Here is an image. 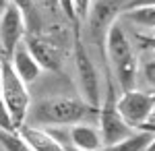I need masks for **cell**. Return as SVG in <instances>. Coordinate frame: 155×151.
Returning <instances> with one entry per match:
<instances>
[{
  "mask_svg": "<svg viewBox=\"0 0 155 151\" xmlns=\"http://www.w3.org/2000/svg\"><path fill=\"white\" fill-rule=\"evenodd\" d=\"M104 54L112 66L114 79L120 85V89L122 91L134 89L139 81V62H137V54L132 50L128 35L118 21H114L112 27L107 29L106 42H104Z\"/></svg>",
  "mask_w": 155,
  "mask_h": 151,
  "instance_id": "6da1fadb",
  "label": "cell"
},
{
  "mask_svg": "<svg viewBox=\"0 0 155 151\" xmlns=\"http://www.w3.org/2000/svg\"><path fill=\"white\" fill-rule=\"evenodd\" d=\"M33 124H50V126H71L79 122H91L97 118V108H91L87 102L74 97H50L44 99L27 112Z\"/></svg>",
  "mask_w": 155,
  "mask_h": 151,
  "instance_id": "7a4b0ae2",
  "label": "cell"
},
{
  "mask_svg": "<svg viewBox=\"0 0 155 151\" xmlns=\"http://www.w3.org/2000/svg\"><path fill=\"white\" fill-rule=\"evenodd\" d=\"M0 97L6 104L15 128L25 124L27 112L31 108V97H29L27 83H23L17 77L8 58H0Z\"/></svg>",
  "mask_w": 155,
  "mask_h": 151,
  "instance_id": "3957f363",
  "label": "cell"
},
{
  "mask_svg": "<svg viewBox=\"0 0 155 151\" xmlns=\"http://www.w3.org/2000/svg\"><path fill=\"white\" fill-rule=\"evenodd\" d=\"M97 120H99V135H101L104 145H112L116 141L126 139L128 135H132L137 130L120 116L118 108H116V93H114L112 83L107 85V93L101 97V104L97 108Z\"/></svg>",
  "mask_w": 155,
  "mask_h": 151,
  "instance_id": "277c9868",
  "label": "cell"
},
{
  "mask_svg": "<svg viewBox=\"0 0 155 151\" xmlns=\"http://www.w3.org/2000/svg\"><path fill=\"white\" fill-rule=\"evenodd\" d=\"M74 66H77V75H79V87L83 93V102H87L91 108H99L101 97H104L99 72H97L95 62L89 56L81 37L74 39Z\"/></svg>",
  "mask_w": 155,
  "mask_h": 151,
  "instance_id": "5b68a950",
  "label": "cell"
},
{
  "mask_svg": "<svg viewBox=\"0 0 155 151\" xmlns=\"http://www.w3.org/2000/svg\"><path fill=\"white\" fill-rule=\"evenodd\" d=\"M128 0H95L91 2L89 12H87V31H89V39L95 44L101 52H104V42H106V33L116 21L120 11H124Z\"/></svg>",
  "mask_w": 155,
  "mask_h": 151,
  "instance_id": "8992f818",
  "label": "cell"
},
{
  "mask_svg": "<svg viewBox=\"0 0 155 151\" xmlns=\"http://www.w3.org/2000/svg\"><path fill=\"white\" fill-rule=\"evenodd\" d=\"M116 108H118L120 116L124 118L132 128H139L153 114L155 93L141 91L137 87L134 89H128V91H122V95L116 99Z\"/></svg>",
  "mask_w": 155,
  "mask_h": 151,
  "instance_id": "52a82bcc",
  "label": "cell"
},
{
  "mask_svg": "<svg viewBox=\"0 0 155 151\" xmlns=\"http://www.w3.org/2000/svg\"><path fill=\"white\" fill-rule=\"evenodd\" d=\"M23 37H25V17L19 11V6L8 0L4 11L0 12V46L4 52V58H11L12 50L23 42Z\"/></svg>",
  "mask_w": 155,
  "mask_h": 151,
  "instance_id": "ba28073f",
  "label": "cell"
},
{
  "mask_svg": "<svg viewBox=\"0 0 155 151\" xmlns=\"http://www.w3.org/2000/svg\"><path fill=\"white\" fill-rule=\"evenodd\" d=\"M25 46L29 50V54L35 58V62L39 64V69H46V70H60L62 66V58H60V52L52 46L50 42H46L44 37L39 35H27L25 39Z\"/></svg>",
  "mask_w": 155,
  "mask_h": 151,
  "instance_id": "9c48e42d",
  "label": "cell"
},
{
  "mask_svg": "<svg viewBox=\"0 0 155 151\" xmlns=\"http://www.w3.org/2000/svg\"><path fill=\"white\" fill-rule=\"evenodd\" d=\"M8 62H11L12 70L17 72V77H19L23 83H27V85L33 83L37 77H39V72H41L39 64L35 62V58L29 54V50H27V46H25V42H21L19 46L12 50Z\"/></svg>",
  "mask_w": 155,
  "mask_h": 151,
  "instance_id": "30bf717a",
  "label": "cell"
},
{
  "mask_svg": "<svg viewBox=\"0 0 155 151\" xmlns=\"http://www.w3.org/2000/svg\"><path fill=\"white\" fill-rule=\"evenodd\" d=\"M68 145L81 151H97L104 143L99 128L91 126V122H79V124H71L68 128Z\"/></svg>",
  "mask_w": 155,
  "mask_h": 151,
  "instance_id": "8fae6325",
  "label": "cell"
},
{
  "mask_svg": "<svg viewBox=\"0 0 155 151\" xmlns=\"http://www.w3.org/2000/svg\"><path fill=\"white\" fill-rule=\"evenodd\" d=\"M17 133L21 135V139L33 151H64V145H60L48 130H44V128H39V126L21 124V126L17 128Z\"/></svg>",
  "mask_w": 155,
  "mask_h": 151,
  "instance_id": "7c38bea8",
  "label": "cell"
},
{
  "mask_svg": "<svg viewBox=\"0 0 155 151\" xmlns=\"http://www.w3.org/2000/svg\"><path fill=\"white\" fill-rule=\"evenodd\" d=\"M151 139H153V133L137 128V130H134L132 135H128L126 139L116 141V143H112V145H101L97 151H145Z\"/></svg>",
  "mask_w": 155,
  "mask_h": 151,
  "instance_id": "4fadbf2b",
  "label": "cell"
},
{
  "mask_svg": "<svg viewBox=\"0 0 155 151\" xmlns=\"http://www.w3.org/2000/svg\"><path fill=\"white\" fill-rule=\"evenodd\" d=\"M124 19L132 21L139 27L145 29H155V6H137V8H128L124 11Z\"/></svg>",
  "mask_w": 155,
  "mask_h": 151,
  "instance_id": "5bb4252c",
  "label": "cell"
},
{
  "mask_svg": "<svg viewBox=\"0 0 155 151\" xmlns=\"http://www.w3.org/2000/svg\"><path fill=\"white\" fill-rule=\"evenodd\" d=\"M0 145L4 151H33L17 130H0Z\"/></svg>",
  "mask_w": 155,
  "mask_h": 151,
  "instance_id": "9a60e30c",
  "label": "cell"
},
{
  "mask_svg": "<svg viewBox=\"0 0 155 151\" xmlns=\"http://www.w3.org/2000/svg\"><path fill=\"white\" fill-rule=\"evenodd\" d=\"M0 130H17L15 124H12L11 114L6 110V104L2 102V97H0Z\"/></svg>",
  "mask_w": 155,
  "mask_h": 151,
  "instance_id": "2e32d148",
  "label": "cell"
},
{
  "mask_svg": "<svg viewBox=\"0 0 155 151\" xmlns=\"http://www.w3.org/2000/svg\"><path fill=\"white\" fill-rule=\"evenodd\" d=\"M143 77H145V81H147V85L151 89H155V58L147 60L143 64Z\"/></svg>",
  "mask_w": 155,
  "mask_h": 151,
  "instance_id": "e0dca14e",
  "label": "cell"
},
{
  "mask_svg": "<svg viewBox=\"0 0 155 151\" xmlns=\"http://www.w3.org/2000/svg\"><path fill=\"white\" fill-rule=\"evenodd\" d=\"M56 4H58L60 11L64 12V17H66V19L77 21V12H74V2H72V0H56Z\"/></svg>",
  "mask_w": 155,
  "mask_h": 151,
  "instance_id": "ac0fdd59",
  "label": "cell"
},
{
  "mask_svg": "<svg viewBox=\"0 0 155 151\" xmlns=\"http://www.w3.org/2000/svg\"><path fill=\"white\" fill-rule=\"evenodd\" d=\"M72 2H74V12H77V19H85L93 0H72Z\"/></svg>",
  "mask_w": 155,
  "mask_h": 151,
  "instance_id": "d6986e66",
  "label": "cell"
},
{
  "mask_svg": "<svg viewBox=\"0 0 155 151\" xmlns=\"http://www.w3.org/2000/svg\"><path fill=\"white\" fill-rule=\"evenodd\" d=\"M137 6H155V0H128L126 6H124V11L137 8Z\"/></svg>",
  "mask_w": 155,
  "mask_h": 151,
  "instance_id": "ffe728a7",
  "label": "cell"
},
{
  "mask_svg": "<svg viewBox=\"0 0 155 151\" xmlns=\"http://www.w3.org/2000/svg\"><path fill=\"white\" fill-rule=\"evenodd\" d=\"M44 8L48 12H56V8H58V4H56V0H37Z\"/></svg>",
  "mask_w": 155,
  "mask_h": 151,
  "instance_id": "44dd1931",
  "label": "cell"
},
{
  "mask_svg": "<svg viewBox=\"0 0 155 151\" xmlns=\"http://www.w3.org/2000/svg\"><path fill=\"white\" fill-rule=\"evenodd\" d=\"M145 151H155V133H153V139L149 141V145H147V149Z\"/></svg>",
  "mask_w": 155,
  "mask_h": 151,
  "instance_id": "7402d4cb",
  "label": "cell"
},
{
  "mask_svg": "<svg viewBox=\"0 0 155 151\" xmlns=\"http://www.w3.org/2000/svg\"><path fill=\"white\" fill-rule=\"evenodd\" d=\"M64 151H81V149H77V147H72V145H64Z\"/></svg>",
  "mask_w": 155,
  "mask_h": 151,
  "instance_id": "603a6c76",
  "label": "cell"
},
{
  "mask_svg": "<svg viewBox=\"0 0 155 151\" xmlns=\"http://www.w3.org/2000/svg\"><path fill=\"white\" fill-rule=\"evenodd\" d=\"M6 4H8V0H0V12L4 11V6H6Z\"/></svg>",
  "mask_w": 155,
  "mask_h": 151,
  "instance_id": "cb8c5ba5",
  "label": "cell"
}]
</instances>
